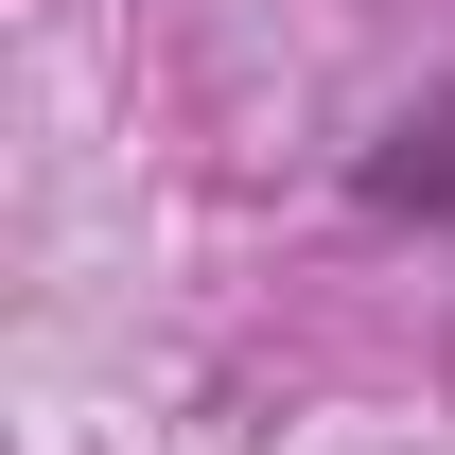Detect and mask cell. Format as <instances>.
I'll list each match as a JSON object with an SVG mask.
<instances>
[{"label":"cell","instance_id":"1","mask_svg":"<svg viewBox=\"0 0 455 455\" xmlns=\"http://www.w3.org/2000/svg\"><path fill=\"white\" fill-rule=\"evenodd\" d=\"M386 228H455V106H403L386 140H368V175H350Z\"/></svg>","mask_w":455,"mask_h":455}]
</instances>
